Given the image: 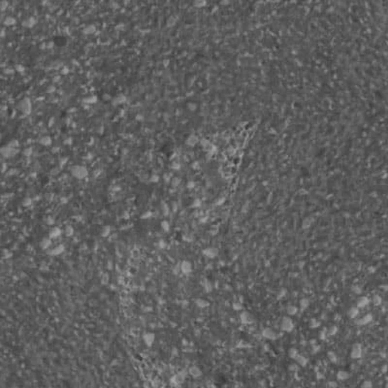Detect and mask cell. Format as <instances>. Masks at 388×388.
<instances>
[{
  "label": "cell",
  "mask_w": 388,
  "mask_h": 388,
  "mask_svg": "<svg viewBox=\"0 0 388 388\" xmlns=\"http://www.w3.org/2000/svg\"><path fill=\"white\" fill-rule=\"evenodd\" d=\"M372 302H373V304L375 305L376 307L380 306V305L382 304V298H381V296H380V295H378V294H375V295L373 296Z\"/></svg>",
  "instance_id": "obj_29"
},
{
  "label": "cell",
  "mask_w": 388,
  "mask_h": 388,
  "mask_svg": "<svg viewBox=\"0 0 388 388\" xmlns=\"http://www.w3.org/2000/svg\"><path fill=\"white\" fill-rule=\"evenodd\" d=\"M101 282L103 284H107L109 282V275L108 274H103V276L101 278Z\"/></svg>",
  "instance_id": "obj_45"
},
{
  "label": "cell",
  "mask_w": 388,
  "mask_h": 388,
  "mask_svg": "<svg viewBox=\"0 0 388 388\" xmlns=\"http://www.w3.org/2000/svg\"><path fill=\"white\" fill-rule=\"evenodd\" d=\"M312 223H314V218L310 217H307L303 221H302V228L303 229L310 228V227L312 225Z\"/></svg>",
  "instance_id": "obj_24"
},
{
  "label": "cell",
  "mask_w": 388,
  "mask_h": 388,
  "mask_svg": "<svg viewBox=\"0 0 388 388\" xmlns=\"http://www.w3.org/2000/svg\"><path fill=\"white\" fill-rule=\"evenodd\" d=\"M158 177L157 176H152L151 178V182H158Z\"/></svg>",
  "instance_id": "obj_52"
},
{
  "label": "cell",
  "mask_w": 388,
  "mask_h": 388,
  "mask_svg": "<svg viewBox=\"0 0 388 388\" xmlns=\"http://www.w3.org/2000/svg\"><path fill=\"white\" fill-rule=\"evenodd\" d=\"M188 372L186 370H181L179 371L176 375H174L173 376H171L170 378V384L173 385V386H180L182 383H184L185 378H187Z\"/></svg>",
  "instance_id": "obj_1"
},
{
  "label": "cell",
  "mask_w": 388,
  "mask_h": 388,
  "mask_svg": "<svg viewBox=\"0 0 388 388\" xmlns=\"http://www.w3.org/2000/svg\"><path fill=\"white\" fill-rule=\"evenodd\" d=\"M160 227H161V229L164 232H169V231H170V229H171L170 222H169L168 220H166V219L162 220L161 222H160Z\"/></svg>",
  "instance_id": "obj_30"
},
{
  "label": "cell",
  "mask_w": 388,
  "mask_h": 388,
  "mask_svg": "<svg viewBox=\"0 0 388 388\" xmlns=\"http://www.w3.org/2000/svg\"><path fill=\"white\" fill-rule=\"evenodd\" d=\"M188 375L190 376H192L193 378H198L202 376V370L198 366H191V367L188 369Z\"/></svg>",
  "instance_id": "obj_12"
},
{
  "label": "cell",
  "mask_w": 388,
  "mask_h": 388,
  "mask_svg": "<svg viewBox=\"0 0 388 388\" xmlns=\"http://www.w3.org/2000/svg\"><path fill=\"white\" fill-rule=\"evenodd\" d=\"M151 217H152V213L151 211H148V212H146L145 213H143V215H141V218H142V219H149V218H151Z\"/></svg>",
  "instance_id": "obj_42"
},
{
  "label": "cell",
  "mask_w": 388,
  "mask_h": 388,
  "mask_svg": "<svg viewBox=\"0 0 388 388\" xmlns=\"http://www.w3.org/2000/svg\"><path fill=\"white\" fill-rule=\"evenodd\" d=\"M295 361H296V363H297L299 366H301V367H306V366L308 365V362H309V360H308L307 357L304 356L303 354L299 353L298 356L296 357Z\"/></svg>",
  "instance_id": "obj_19"
},
{
  "label": "cell",
  "mask_w": 388,
  "mask_h": 388,
  "mask_svg": "<svg viewBox=\"0 0 388 388\" xmlns=\"http://www.w3.org/2000/svg\"><path fill=\"white\" fill-rule=\"evenodd\" d=\"M261 335L263 338H265L266 340H269V341H275L278 339V337H279L278 333H277L273 328H271V327H266V328L263 329L261 332Z\"/></svg>",
  "instance_id": "obj_5"
},
{
  "label": "cell",
  "mask_w": 388,
  "mask_h": 388,
  "mask_svg": "<svg viewBox=\"0 0 388 388\" xmlns=\"http://www.w3.org/2000/svg\"><path fill=\"white\" fill-rule=\"evenodd\" d=\"M224 202H225V197H221V198H218V199H217L215 200V205L217 206H220V205H222Z\"/></svg>",
  "instance_id": "obj_46"
},
{
  "label": "cell",
  "mask_w": 388,
  "mask_h": 388,
  "mask_svg": "<svg viewBox=\"0 0 388 388\" xmlns=\"http://www.w3.org/2000/svg\"><path fill=\"white\" fill-rule=\"evenodd\" d=\"M286 312L288 315L293 316V315H296L299 312V308L297 306H295V305H289V306L286 308Z\"/></svg>",
  "instance_id": "obj_21"
},
{
  "label": "cell",
  "mask_w": 388,
  "mask_h": 388,
  "mask_svg": "<svg viewBox=\"0 0 388 388\" xmlns=\"http://www.w3.org/2000/svg\"><path fill=\"white\" fill-rule=\"evenodd\" d=\"M0 236H1V231H0Z\"/></svg>",
  "instance_id": "obj_57"
},
{
  "label": "cell",
  "mask_w": 388,
  "mask_h": 388,
  "mask_svg": "<svg viewBox=\"0 0 388 388\" xmlns=\"http://www.w3.org/2000/svg\"><path fill=\"white\" fill-rule=\"evenodd\" d=\"M202 254L207 258L213 259L218 255V249L215 246H208L202 250Z\"/></svg>",
  "instance_id": "obj_8"
},
{
  "label": "cell",
  "mask_w": 388,
  "mask_h": 388,
  "mask_svg": "<svg viewBox=\"0 0 388 388\" xmlns=\"http://www.w3.org/2000/svg\"><path fill=\"white\" fill-rule=\"evenodd\" d=\"M207 220H208V217H203V218H202V217L200 218V222H203V223H204V222H206Z\"/></svg>",
  "instance_id": "obj_54"
},
{
  "label": "cell",
  "mask_w": 388,
  "mask_h": 388,
  "mask_svg": "<svg viewBox=\"0 0 388 388\" xmlns=\"http://www.w3.org/2000/svg\"><path fill=\"white\" fill-rule=\"evenodd\" d=\"M201 205H202V201L200 200V199H195V200L193 201L192 205H191V208H194V209H198V208L201 207Z\"/></svg>",
  "instance_id": "obj_41"
},
{
  "label": "cell",
  "mask_w": 388,
  "mask_h": 388,
  "mask_svg": "<svg viewBox=\"0 0 388 388\" xmlns=\"http://www.w3.org/2000/svg\"><path fill=\"white\" fill-rule=\"evenodd\" d=\"M320 325H321V322L315 317H312L309 322V327L310 329H317V328H319Z\"/></svg>",
  "instance_id": "obj_25"
},
{
  "label": "cell",
  "mask_w": 388,
  "mask_h": 388,
  "mask_svg": "<svg viewBox=\"0 0 388 388\" xmlns=\"http://www.w3.org/2000/svg\"><path fill=\"white\" fill-rule=\"evenodd\" d=\"M19 109H21V111H23L24 114L30 113V110H31V104H30V101L28 99H23V100L19 103Z\"/></svg>",
  "instance_id": "obj_15"
},
{
  "label": "cell",
  "mask_w": 388,
  "mask_h": 388,
  "mask_svg": "<svg viewBox=\"0 0 388 388\" xmlns=\"http://www.w3.org/2000/svg\"><path fill=\"white\" fill-rule=\"evenodd\" d=\"M350 378V375L345 370H339L337 373V379L340 381H345Z\"/></svg>",
  "instance_id": "obj_16"
},
{
  "label": "cell",
  "mask_w": 388,
  "mask_h": 388,
  "mask_svg": "<svg viewBox=\"0 0 388 388\" xmlns=\"http://www.w3.org/2000/svg\"><path fill=\"white\" fill-rule=\"evenodd\" d=\"M232 308L234 309L235 310H243L244 309V306H243V302H241L240 300H238V301H235V302H233V304H232Z\"/></svg>",
  "instance_id": "obj_36"
},
{
  "label": "cell",
  "mask_w": 388,
  "mask_h": 388,
  "mask_svg": "<svg viewBox=\"0 0 388 388\" xmlns=\"http://www.w3.org/2000/svg\"><path fill=\"white\" fill-rule=\"evenodd\" d=\"M71 174L74 178H76L78 180H83V179L87 178V176L88 175V171L85 166L76 165V166H74V167H72Z\"/></svg>",
  "instance_id": "obj_2"
},
{
  "label": "cell",
  "mask_w": 388,
  "mask_h": 388,
  "mask_svg": "<svg viewBox=\"0 0 388 388\" xmlns=\"http://www.w3.org/2000/svg\"><path fill=\"white\" fill-rule=\"evenodd\" d=\"M294 327H295L294 322H293V320L291 319L289 316L282 317L281 322V329L282 331L289 333V332H292L293 330H294Z\"/></svg>",
  "instance_id": "obj_3"
},
{
  "label": "cell",
  "mask_w": 388,
  "mask_h": 388,
  "mask_svg": "<svg viewBox=\"0 0 388 388\" xmlns=\"http://www.w3.org/2000/svg\"><path fill=\"white\" fill-rule=\"evenodd\" d=\"M157 245H158V248L160 249H164V248H166V246H167V243H166L165 240L161 239L158 241V244H157Z\"/></svg>",
  "instance_id": "obj_43"
},
{
  "label": "cell",
  "mask_w": 388,
  "mask_h": 388,
  "mask_svg": "<svg viewBox=\"0 0 388 388\" xmlns=\"http://www.w3.org/2000/svg\"><path fill=\"white\" fill-rule=\"evenodd\" d=\"M39 245H40V248L42 249L47 250V249H49L52 246V239L50 237L43 238V239L40 241V244H39Z\"/></svg>",
  "instance_id": "obj_17"
},
{
  "label": "cell",
  "mask_w": 388,
  "mask_h": 388,
  "mask_svg": "<svg viewBox=\"0 0 388 388\" xmlns=\"http://www.w3.org/2000/svg\"><path fill=\"white\" fill-rule=\"evenodd\" d=\"M64 251H65V246L62 245V244H60V245L54 246V248L50 249L48 251V253L52 256H58V255H61Z\"/></svg>",
  "instance_id": "obj_11"
},
{
  "label": "cell",
  "mask_w": 388,
  "mask_h": 388,
  "mask_svg": "<svg viewBox=\"0 0 388 388\" xmlns=\"http://www.w3.org/2000/svg\"><path fill=\"white\" fill-rule=\"evenodd\" d=\"M286 294H287V290L285 289V288H281V289L279 290V292L278 293V297H277V299H278V300H281V299L284 298Z\"/></svg>",
  "instance_id": "obj_39"
},
{
  "label": "cell",
  "mask_w": 388,
  "mask_h": 388,
  "mask_svg": "<svg viewBox=\"0 0 388 388\" xmlns=\"http://www.w3.org/2000/svg\"><path fill=\"white\" fill-rule=\"evenodd\" d=\"M382 371H383V373H384V374L386 373V365H385L384 367H383V369H382Z\"/></svg>",
  "instance_id": "obj_56"
},
{
  "label": "cell",
  "mask_w": 388,
  "mask_h": 388,
  "mask_svg": "<svg viewBox=\"0 0 388 388\" xmlns=\"http://www.w3.org/2000/svg\"><path fill=\"white\" fill-rule=\"evenodd\" d=\"M299 305H300V309L302 312H304L305 310H307L308 308L310 307V300L308 298H302L300 301H299Z\"/></svg>",
  "instance_id": "obj_27"
},
{
  "label": "cell",
  "mask_w": 388,
  "mask_h": 388,
  "mask_svg": "<svg viewBox=\"0 0 388 388\" xmlns=\"http://www.w3.org/2000/svg\"><path fill=\"white\" fill-rule=\"evenodd\" d=\"M62 235V229L60 228V227H58V226H54V227H52V228L50 230V232H49V237L51 238V239L52 240V239H57V238H59L60 236Z\"/></svg>",
  "instance_id": "obj_13"
},
{
  "label": "cell",
  "mask_w": 388,
  "mask_h": 388,
  "mask_svg": "<svg viewBox=\"0 0 388 388\" xmlns=\"http://www.w3.org/2000/svg\"><path fill=\"white\" fill-rule=\"evenodd\" d=\"M194 303H195L196 307H198L199 309H206V308L210 306L209 301H207L206 299H203V298H197Z\"/></svg>",
  "instance_id": "obj_18"
},
{
  "label": "cell",
  "mask_w": 388,
  "mask_h": 388,
  "mask_svg": "<svg viewBox=\"0 0 388 388\" xmlns=\"http://www.w3.org/2000/svg\"><path fill=\"white\" fill-rule=\"evenodd\" d=\"M299 369H300V366H299L297 363H291V364H289V366H288V370H289V372H291V373H298Z\"/></svg>",
  "instance_id": "obj_32"
},
{
  "label": "cell",
  "mask_w": 388,
  "mask_h": 388,
  "mask_svg": "<svg viewBox=\"0 0 388 388\" xmlns=\"http://www.w3.org/2000/svg\"><path fill=\"white\" fill-rule=\"evenodd\" d=\"M359 315V309L357 307H351L347 310V316L351 319H354Z\"/></svg>",
  "instance_id": "obj_20"
},
{
  "label": "cell",
  "mask_w": 388,
  "mask_h": 388,
  "mask_svg": "<svg viewBox=\"0 0 388 388\" xmlns=\"http://www.w3.org/2000/svg\"><path fill=\"white\" fill-rule=\"evenodd\" d=\"M240 321L244 325H250L253 323V315L248 310H243L240 314Z\"/></svg>",
  "instance_id": "obj_6"
},
{
  "label": "cell",
  "mask_w": 388,
  "mask_h": 388,
  "mask_svg": "<svg viewBox=\"0 0 388 388\" xmlns=\"http://www.w3.org/2000/svg\"><path fill=\"white\" fill-rule=\"evenodd\" d=\"M362 388H372L373 387V382L370 380V379H367V380H364L361 384Z\"/></svg>",
  "instance_id": "obj_40"
},
{
  "label": "cell",
  "mask_w": 388,
  "mask_h": 388,
  "mask_svg": "<svg viewBox=\"0 0 388 388\" xmlns=\"http://www.w3.org/2000/svg\"><path fill=\"white\" fill-rule=\"evenodd\" d=\"M363 355V347L361 345V343H356L351 346V350H350V357L351 359L357 360V359H361Z\"/></svg>",
  "instance_id": "obj_4"
},
{
  "label": "cell",
  "mask_w": 388,
  "mask_h": 388,
  "mask_svg": "<svg viewBox=\"0 0 388 388\" xmlns=\"http://www.w3.org/2000/svg\"><path fill=\"white\" fill-rule=\"evenodd\" d=\"M310 345H314V343H316V340H315V339L310 340Z\"/></svg>",
  "instance_id": "obj_55"
},
{
  "label": "cell",
  "mask_w": 388,
  "mask_h": 388,
  "mask_svg": "<svg viewBox=\"0 0 388 388\" xmlns=\"http://www.w3.org/2000/svg\"><path fill=\"white\" fill-rule=\"evenodd\" d=\"M376 267H375V266H370V267L368 268V273L369 274H376Z\"/></svg>",
  "instance_id": "obj_48"
},
{
  "label": "cell",
  "mask_w": 388,
  "mask_h": 388,
  "mask_svg": "<svg viewBox=\"0 0 388 388\" xmlns=\"http://www.w3.org/2000/svg\"><path fill=\"white\" fill-rule=\"evenodd\" d=\"M180 179L179 178H174L173 179V181H172V185L173 186H178V185L180 184Z\"/></svg>",
  "instance_id": "obj_49"
},
{
  "label": "cell",
  "mask_w": 388,
  "mask_h": 388,
  "mask_svg": "<svg viewBox=\"0 0 388 388\" xmlns=\"http://www.w3.org/2000/svg\"><path fill=\"white\" fill-rule=\"evenodd\" d=\"M327 338H328V333H327V330L326 329L321 330V331L319 332V334H318V339L321 340V341H325V340H327Z\"/></svg>",
  "instance_id": "obj_37"
},
{
  "label": "cell",
  "mask_w": 388,
  "mask_h": 388,
  "mask_svg": "<svg viewBox=\"0 0 388 388\" xmlns=\"http://www.w3.org/2000/svg\"><path fill=\"white\" fill-rule=\"evenodd\" d=\"M111 231H112V228H111V226H110V225H105V226H103V227H102V229H101V231H100L101 237H103V238L109 237V236H110V234H111Z\"/></svg>",
  "instance_id": "obj_26"
},
{
  "label": "cell",
  "mask_w": 388,
  "mask_h": 388,
  "mask_svg": "<svg viewBox=\"0 0 388 388\" xmlns=\"http://www.w3.org/2000/svg\"><path fill=\"white\" fill-rule=\"evenodd\" d=\"M298 354H299L298 349L295 347H291V348H289V350H288V356H289V358L292 360H295L296 357L298 356Z\"/></svg>",
  "instance_id": "obj_28"
},
{
  "label": "cell",
  "mask_w": 388,
  "mask_h": 388,
  "mask_svg": "<svg viewBox=\"0 0 388 388\" xmlns=\"http://www.w3.org/2000/svg\"><path fill=\"white\" fill-rule=\"evenodd\" d=\"M64 233L67 237H72L75 234V229L72 225H67L64 229Z\"/></svg>",
  "instance_id": "obj_31"
},
{
  "label": "cell",
  "mask_w": 388,
  "mask_h": 388,
  "mask_svg": "<svg viewBox=\"0 0 388 388\" xmlns=\"http://www.w3.org/2000/svg\"><path fill=\"white\" fill-rule=\"evenodd\" d=\"M338 331H339V328H338V326L332 325L328 330H327V333H328V336H335V335L338 333Z\"/></svg>",
  "instance_id": "obj_35"
},
{
  "label": "cell",
  "mask_w": 388,
  "mask_h": 388,
  "mask_svg": "<svg viewBox=\"0 0 388 388\" xmlns=\"http://www.w3.org/2000/svg\"><path fill=\"white\" fill-rule=\"evenodd\" d=\"M161 209H162L163 215H164V217H168L169 213H170V207H169L166 203L163 202V203L161 204Z\"/></svg>",
  "instance_id": "obj_34"
},
{
  "label": "cell",
  "mask_w": 388,
  "mask_h": 388,
  "mask_svg": "<svg viewBox=\"0 0 388 388\" xmlns=\"http://www.w3.org/2000/svg\"><path fill=\"white\" fill-rule=\"evenodd\" d=\"M31 204H32V200L30 198H26L25 200L23 201V206H25V207H28Z\"/></svg>",
  "instance_id": "obj_50"
},
{
  "label": "cell",
  "mask_w": 388,
  "mask_h": 388,
  "mask_svg": "<svg viewBox=\"0 0 388 388\" xmlns=\"http://www.w3.org/2000/svg\"><path fill=\"white\" fill-rule=\"evenodd\" d=\"M202 285H203L204 290L206 291L207 293L212 292L213 289V283H212V282H211L210 281H208L207 279H204V281H202Z\"/></svg>",
  "instance_id": "obj_22"
},
{
  "label": "cell",
  "mask_w": 388,
  "mask_h": 388,
  "mask_svg": "<svg viewBox=\"0 0 388 388\" xmlns=\"http://www.w3.org/2000/svg\"><path fill=\"white\" fill-rule=\"evenodd\" d=\"M327 386H328V387H332V388L338 387V383H337L336 381H329L328 383H327Z\"/></svg>",
  "instance_id": "obj_51"
},
{
  "label": "cell",
  "mask_w": 388,
  "mask_h": 388,
  "mask_svg": "<svg viewBox=\"0 0 388 388\" xmlns=\"http://www.w3.org/2000/svg\"><path fill=\"white\" fill-rule=\"evenodd\" d=\"M180 269H181V273L184 276H189L192 273V263L188 260H182L180 263Z\"/></svg>",
  "instance_id": "obj_7"
},
{
  "label": "cell",
  "mask_w": 388,
  "mask_h": 388,
  "mask_svg": "<svg viewBox=\"0 0 388 388\" xmlns=\"http://www.w3.org/2000/svg\"><path fill=\"white\" fill-rule=\"evenodd\" d=\"M351 291H352L354 294L360 295V294H361V293L363 292V289H362L361 285H359V284H354V285H352V287H351Z\"/></svg>",
  "instance_id": "obj_33"
},
{
  "label": "cell",
  "mask_w": 388,
  "mask_h": 388,
  "mask_svg": "<svg viewBox=\"0 0 388 388\" xmlns=\"http://www.w3.org/2000/svg\"><path fill=\"white\" fill-rule=\"evenodd\" d=\"M327 358H328V360L331 363H333V364H336V363L338 362V355H337V353L335 352V351H333V350H329L328 352H327Z\"/></svg>",
  "instance_id": "obj_23"
},
{
  "label": "cell",
  "mask_w": 388,
  "mask_h": 388,
  "mask_svg": "<svg viewBox=\"0 0 388 388\" xmlns=\"http://www.w3.org/2000/svg\"><path fill=\"white\" fill-rule=\"evenodd\" d=\"M370 302H371L370 298H369L368 296H361L356 302V307L358 308V309H363V308L368 307L369 304H370Z\"/></svg>",
  "instance_id": "obj_14"
},
{
  "label": "cell",
  "mask_w": 388,
  "mask_h": 388,
  "mask_svg": "<svg viewBox=\"0 0 388 388\" xmlns=\"http://www.w3.org/2000/svg\"><path fill=\"white\" fill-rule=\"evenodd\" d=\"M320 348H321V346L316 343H314V345H312V349H310V352H312V354H316V353H318L320 351Z\"/></svg>",
  "instance_id": "obj_38"
},
{
  "label": "cell",
  "mask_w": 388,
  "mask_h": 388,
  "mask_svg": "<svg viewBox=\"0 0 388 388\" xmlns=\"http://www.w3.org/2000/svg\"><path fill=\"white\" fill-rule=\"evenodd\" d=\"M355 319V318H354ZM374 319V315L372 314H365L364 316H362L361 318H358V319L354 320V323L356 324L357 326H364V325H368L373 321Z\"/></svg>",
  "instance_id": "obj_9"
},
{
  "label": "cell",
  "mask_w": 388,
  "mask_h": 388,
  "mask_svg": "<svg viewBox=\"0 0 388 388\" xmlns=\"http://www.w3.org/2000/svg\"><path fill=\"white\" fill-rule=\"evenodd\" d=\"M194 185H195V184H194V182H189L187 184V187L189 188V189H191V188H193L194 187Z\"/></svg>",
  "instance_id": "obj_53"
},
{
  "label": "cell",
  "mask_w": 388,
  "mask_h": 388,
  "mask_svg": "<svg viewBox=\"0 0 388 388\" xmlns=\"http://www.w3.org/2000/svg\"><path fill=\"white\" fill-rule=\"evenodd\" d=\"M46 222H47V224H49V225H54L55 222L54 217H52V215H49V217H46Z\"/></svg>",
  "instance_id": "obj_44"
},
{
  "label": "cell",
  "mask_w": 388,
  "mask_h": 388,
  "mask_svg": "<svg viewBox=\"0 0 388 388\" xmlns=\"http://www.w3.org/2000/svg\"><path fill=\"white\" fill-rule=\"evenodd\" d=\"M143 341L144 343L148 346V347H151L152 346V345L154 343L155 341V334L152 333V332H146L143 335Z\"/></svg>",
  "instance_id": "obj_10"
},
{
  "label": "cell",
  "mask_w": 388,
  "mask_h": 388,
  "mask_svg": "<svg viewBox=\"0 0 388 388\" xmlns=\"http://www.w3.org/2000/svg\"><path fill=\"white\" fill-rule=\"evenodd\" d=\"M180 273H181V269H180V264H178L173 268V274L174 275H179Z\"/></svg>",
  "instance_id": "obj_47"
}]
</instances>
